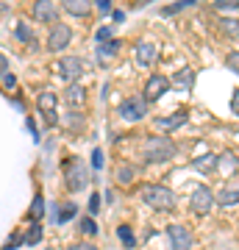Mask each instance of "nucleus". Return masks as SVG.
<instances>
[{
	"mask_svg": "<svg viewBox=\"0 0 239 250\" xmlns=\"http://www.w3.org/2000/svg\"><path fill=\"white\" fill-rule=\"evenodd\" d=\"M167 92H170V78H164V75H151L148 83H145V95H142V98L151 103V100L164 98Z\"/></svg>",
	"mask_w": 239,
	"mask_h": 250,
	"instance_id": "nucleus-8",
	"label": "nucleus"
},
{
	"mask_svg": "<svg viewBox=\"0 0 239 250\" xmlns=\"http://www.w3.org/2000/svg\"><path fill=\"white\" fill-rule=\"evenodd\" d=\"M173 83H175V86H184V89H189V86H192V70H181L175 78H173Z\"/></svg>",
	"mask_w": 239,
	"mask_h": 250,
	"instance_id": "nucleus-22",
	"label": "nucleus"
},
{
	"mask_svg": "<svg viewBox=\"0 0 239 250\" xmlns=\"http://www.w3.org/2000/svg\"><path fill=\"white\" fill-rule=\"evenodd\" d=\"M36 106H39V111H42L44 117V123L47 125H56L59 120H56V92H42L39 95V100H36Z\"/></svg>",
	"mask_w": 239,
	"mask_h": 250,
	"instance_id": "nucleus-11",
	"label": "nucleus"
},
{
	"mask_svg": "<svg viewBox=\"0 0 239 250\" xmlns=\"http://www.w3.org/2000/svg\"><path fill=\"white\" fill-rule=\"evenodd\" d=\"M111 25H103V28H98V34H95V42H100V45H106V42H111Z\"/></svg>",
	"mask_w": 239,
	"mask_h": 250,
	"instance_id": "nucleus-25",
	"label": "nucleus"
},
{
	"mask_svg": "<svg viewBox=\"0 0 239 250\" xmlns=\"http://www.w3.org/2000/svg\"><path fill=\"white\" fill-rule=\"evenodd\" d=\"M98 208H100V195H95V192H92V197H89V214H95Z\"/></svg>",
	"mask_w": 239,
	"mask_h": 250,
	"instance_id": "nucleus-31",
	"label": "nucleus"
},
{
	"mask_svg": "<svg viewBox=\"0 0 239 250\" xmlns=\"http://www.w3.org/2000/svg\"><path fill=\"white\" fill-rule=\"evenodd\" d=\"M214 206H217V197H214V192L209 187H197L195 192H192V197H189V208H192L197 217H206Z\"/></svg>",
	"mask_w": 239,
	"mask_h": 250,
	"instance_id": "nucleus-4",
	"label": "nucleus"
},
{
	"mask_svg": "<svg viewBox=\"0 0 239 250\" xmlns=\"http://www.w3.org/2000/svg\"><path fill=\"white\" fill-rule=\"evenodd\" d=\"M64 11H70L72 17H87L89 11H92V3L89 0H67Z\"/></svg>",
	"mask_w": 239,
	"mask_h": 250,
	"instance_id": "nucleus-15",
	"label": "nucleus"
},
{
	"mask_svg": "<svg viewBox=\"0 0 239 250\" xmlns=\"http://www.w3.org/2000/svg\"><path fill=\"white\" fill-rule=\"evenodd\" d=\"M98 11H103V14L111 11V3H109V0H98Z\"/></svg>",
	"mask_w": 239,
	"mask_h": 250,
	"instance_id": "nucleus-35",
	"label": "nucleus"
},
{
	"mask_svg": "<svg viewBox=\"0 0 239 250\" xmlns=\"http://www.w3.org/2000/svg\"><path fill=\"white\" fill-rule=\"evenodd\" d=\"M131 175H133V172L128 170V167H123V170H120V178H123V181H131Z\"/></svg>",
	"mask_w": 239,
	"mask_h": 250,
	"instance_id": "nucleus-38",
	"label": "nucleus"
},
{
	"mask_svg": "<svg viewBox=\"0 0 239 250\" xmlns=\"http://www.w3.org/2000/svg\"><path fill=\"white\" fill-rule=\"evenodd\" d=\"M231 108H234V114H239V89L234 92V98H231Z\"/></svg>",
	"mask_w": 239,
	"mask_h": 250,
	"instance_id": "nucleus-34",
	"label": "nucleus"
},
{
	"mask_svg": "<svg viewBox=\"0 0 239 250\" xmlns=\"http://www.w3.org/2000/svg\"><path fill=\"white\" fill-rule=\"evenodd\" d=\"M92 164H95V170H100V167H103V153H100V150L92 153Z\"/></svg>",
	"mask_w": 239,
	"mask_h": 250,
	"instance_id": "nucleus-32",
	"label": "nucleus"
},
{
	"mask_svg": "<svg viewBox=\"0 0 239 250\" xmlns=\"http://www.w3.org/2000/svg\"><path fill=\"white\" fill-rule=\"evenodd\" d=\"M117 233H120V239H123V245L128 250L136 248V239H133V233H131V228H128V225H120V228H117Z\"/></svg>",
	"mask_w": 239,
	"mask_h": 250,
	"instance_id": "nucleus-21",
	"label": "nucleus"
},
{
	"mask_svg": "<svg viewBox=\"0 0 239 250\" xmlns=\"http://www.w3.org/2000/svg\"><path fill=\"white\" fill-rule=\"evenodd\" d=\"M186 123V114L184 111H175V114H170V117H156V128L159 131H175V128H181V125Z\"/></svg>",
	"mask_w": 239,
	"mask_h": 250,
	"instance_id": "nucleus-13",
	"label": "nucleus"
},
{
	"mask_svg": "<svg viewBox=\"0 0 239 250\" xmlns=\"http://www.w3.org/2000/svg\"><path fill=\"white\" fill-rule=\"evenodd\" d=\"M220 31L225 36H234V39H237V36H239V20H231V17L220 20Z\"/></svg>",
	"mask_w": 239,
	"mask_h": 250,
	"instance_id": "nucleus-20",
	"label": "nucleus"
},
{
	"mask_svg": "<svg viewBox=\"0 0 239 250\" xmlns=\"http://www.w3.org/2000/svg\"><path fill=\"white\" fill-rule=\"evenodd\" d=\"M117 114L123 117V120H128V123H139V120H145V114H148V100L145 98H125L123 103H120V108H117Z\"/></svg>",
	"mask_w": 239,
	"mask_h": 250,
	"instance_id": "nucleus-3",
	"label": "nucleus"
},
{
	"mask_svg": "<svg viewBox=\"0 0 239 250\" xmlns=\"http://www.w3.org/2000/svg\"><path fill=\"white\" fill-rule=\"evenodd\" d=\"M67 103L75 106V108H81L84 103H87V89L78 86V83H70V89H67Z\"/></svg>",
	"mask_w": 239,
	"mask_h": 250,
	"instance_id": "nucleus-16",
	"label": "nucleus"
},
{
	"mask_svg": "<svg viewBox=\"0 0 239 250\" xmlns=\"http://www.w3.org/2000/svg\"><path fill=\"white\" fill-rule=\"evenodd\" d=\"M3 83H6V86H9V89H11V86H14L17 81H14V75H9V72H6V75H3Z\"/></svg>",
	"mask_w": 239,
	"mask_h": 250,
	"instance_id": "nucleus-37",
	"label": "nucleus"
},
{
	"mask_svg": "<svg viewBox=\"0 0 239 250\" xmlns=\"http://www.w3.org/2000/svg\"><path fill=\"white\" fill-rule=\"evenodd\" d=\"M117 50H120V42H117V39H111V42H106V45L98 47V59H100L103 64H109V62L117 56Z\"/></svg>",
	"mask_w": 239,
	"mask_h": 250,
	"instance_id": "nucleus-18",
	"label": "nucleus"
},
{
	"mask_svg": "<svg viewBox=\"0 0 239 250\" xmlns=\"http://www.w3.org/2000/svg\"><path fill=\"white\" fill-rule=\"evenodd\" d=\"M64 172H67V187H70V192H78V189H84L89 184V172L87 167L81 164V161H67V167H64Z\"/></svg>",
	"mask_w": 239,
	"mask_h": 250,
	"instance_id": "nucleus-5",
	"label": "nucleus"
},
{
	"mask_svg": "<svg viewBox=\"0 0 239 250\" xmlns=\"http://www.w3.org/2000/svg\"><path fill=\"white\" fill-rule=\"evenodd\" d=\"M70 217H75V203H67L62 208V214H59V223H62V220H70Z\"/></svg>",
	"mask_w": 239,
	"mask_h": 250,
	"instance_id": "nucleus-30",
	"label": "nucleus"
},
{
	"mask_svg": "<svg viewBox=\"0 0 239 250\" xmlns=\"http://www.w3.org/2000/svg\"><path fill=\"white\" fill-rule=\"evenodd\" d=\"M39 239H42V225H31V231L25 236V245H36Z\"/></svg>",
	"mask_w": 239,
	"mask_h": 250,
	"instance_id": "nucleus-27",
	"label": "nucleus"
},
{
	"mask_svg": "<svg viewBox=\"0 0 239 250\" xmlns=\"http://www.w3.org/2000/svg\"><path fill=\"white\" fill-rule=\"evenodd\" d=\"M59 72H62L64 81L75 83V81L84 75V62H81L78 56H67V59H62V62H59Z\"/></svg>",
	"mask_w": 239,
	"mask_h": 250,
	"instance_id": "nucleus-9",
	"label": "nucleus"
},
{
	"mask_svg": "<svg viewBox=\"0 0 239 250\" xmlns=\"http://www.w3.org/2000/svg\"><path fill=\"white\" fill-rule=\"evenodd\" d=\"M42 214H44V197H42V195H36V197H34V203H31V217H34V220H39Z\"/></svg>",
	"mask_w": 239,
	"mask_h": 250,
	"instance_id": "nucleus-24",
	"label": "nucleus"
},
{
	"mask_svg": "<svg viewBox=\"0 0 239 250\" xmlns=\"http://www.w3.org/2000/svg\"><path fill=\"white\" fill-rule=\"evenodd\" d=\"M239 203V187H231V189H222L220 197H217V206H237Z\"/></svg>",
	"mask_w": 239,
	"mask_h": 250,
	"instance_id": "nucleus-19",
	"label": "nucleus"
},
{
	"mask_svg": "<svg viewBox=\"0 0 239 250\" xmlns=\"http://www.w3.org/2000/svg\"><path fill=\"white\" fill-rule=\"evenodd\" d=\"M225 67H228V70H234L239 75V50H231V53L225 56Z\"/></svg>",
	"mask_w": 239,
	"mask_h": 250,
	"instance_id": "nucleus-26",
	"label": "nucleus"
},
{
	"mask_svg": "<svg viewBox=\"0 0 239 250\" xmlns=\"http://www.w3.org/2000/svg\"><path fill=\"white\" fill-rule=\"evenodd\" d=\"M142 153H145V159L151 164H161V161H170L175 156V145H173L170 136H148Z\"/></svg>",
	"mask_w": 239,
	"mask_h": 250,
	"instance_id": "nucleus-2",
	"label": "nucleus"
},
{
	"mask_svg": "<svg viewBox=\"0 0 239 250\" xmlns=\"http://www.w3.org/2000/svg\"><path fill=\"white\" fill-rule=\"evenodd\" d=\"M34 20L39 22H59V6L50 3V0H36L34 3Z\"/></svg>",
	"mask_w": 239,
	"mask_h": 250,
	"instance_id": "nucleus-10",
	"label": "nucleus"
},
{
	"mask_svg": "<svg viewBox=\"0 0 239 250\" xmlns=\"http://www.w3.org/2000/svg\"><path fill=\"white\" fill-rule=\"evenodd\" d=\"M17 39H22V42H31L34 36H31V28L25 25V22H17Z\"/></svg>",
	"mask_w": 239,
	"mask_h": 250,
	"instance_id": "nucleus-28",
	"label": "nucleus"
},
{
	"mask_svg": "<svg viewBox=\"0 0 239 250\" xmlns=\"http://www.w3.org/2000/svg\"><path fill=\"white\" fill-rule=\"evenodd\" d=\"M237 167H239V159L231 150H225L222 156H217V170H222L225 175H234V172H237Z\"/></svg>",
	"mask_w": 239,
	"mask_h": 250,
	"instance_id": "nucleus-14",
	"label": "nucleus"
},
{
	"mask_svg": "<svg viewBox=\"0 0 239 250\" xmlns=\"http://www.w3.org/2000/svg\"><path fill=\"white\" fill-rule=\"evenodd\" d=\"M70 39H72L70 25L56 22V25L50 28V34H47V50H50V53H59V50H64V47L70 45Z\"/></svg>",
	"mask_w": 239,
	"mask_h": 250,
	"instance_id": "nucleus-7",
	"label": "nucleus"
},
{
	"mask_svg": "<svg viewBox=\"0 0 239 250\" xmlns=\"http://www.w3.org/2000/svg\"><path fill=\"white\" fill-rule=\"evenodd\" d=\"M133 53H136V62H139L142 67H151V64L156 62V53H159V47L151 45V42H139V45L133 47Z\"/></svg>",
	"mask_w": 239,
	"mask_h": 250,
	"instance_id": "nucleus-12",
	"label": "nucleus"
},
{
	"mask_svg": "<svg viewBox=\"0 0 239 250\" xmlns=\"http://www.w3.org/2000/svg\"><path fill=\"white\" fill-rule=\"evenodd\" d=\"M239 3L237 0H214V9H220V11H228V9H237Z\"/></svg>",
	"mask_w": 239,
	"mask_h": 250,
	"instance_id": "nucleus-29",
	"label": "nucleus"
},
{
	"mask_svg": "<svg viewBox=\"0 0 239 250\" xmlns=\"http://www.w3.org/2000/svg\"><path fill=\"white\" fill-rule=\"evenodd\" d=\"M70 250H98V248H95L92 242H78V245H72Z\"/></svg>",
	"mask_w": 239,
	"mask_h": 250,
	"instance_id": "nucleus-33",
	"label": "nucleus"
},
{
	"mask_svg": "<svg viewBox=\"0 0 239 250\" xmlns=\"http://www.w3.org/2000/svg\"><path fill=\"white\" fill-rule=\"evenodd\" d=\"M6 70H9V59L0 56V75H6Z\"/></svg>",
	"mask_w": 239,
	"mask_h": 250,
	"instance_id": "nucleus-36",
	"label": "nucleus"
},
{
	"mask_svg": "<svg viewBox=\"0 0 239 250\" xmlns=\"http://www.w3.org/2000/svg\"><path fill=\"white\" fill-rule=\"evenodd\" d=\"M192 167L200 172H212L217 170V156H212V153H206V156H197L195 161H192Z\"/></svg>",
	"mask_w": 239,
	"mask_h": 250,
	"instance_id": "nucleus-17",
	"label": "nucleus"
},
{
	"mask_svg": "<svg viewBox=\"0 0 239 250\" xmlns=\"http://www.w3.org/2000/svg\"><path fill=\"white\" fill-rule=\"evenodd\" d=\"M142 200L151 206V208H159V211H173L178 206L175 192L167 187H161V184H145L142 187Z\"/></svg>",
	"mask_w": 239,
	"mask_h": 250,
	"instance_id": "nucleus-1",
	"label": "nucleus"
},
{
	"mask_svg": "<svg viewBox=\"0 0 239 250\" xmlns=\"http://www.w3.org/2000/svg\"><path fill=\"white\" fill-rule=\"evenodd\" d=\"M167 236H170V245H173V250H192L195 248V236H192V231L186 228V225H170L167 228Z\"/></svg>",
	"mask_w": 239,
	"mask_h": 250,
	"instance_id": "nucleus-6",
	"label": "nucleus"
},
{
	"mask_svg": "<svg viewBox=\"0 0 239 250\" xmlns=\"http://www.w3.org/2000/svg\"><path fill=\"white\" fill-rule=\"evenodd\" d=\"M81 231L87 233V236H95V233H98V223H95V217H84V220H81Z\"/></svg>",
	"mask_w": 239,
	"mask_h": 250,
	"instance_id": "nucleus-23",
	"label": "nucleus"
}]
</instances>
